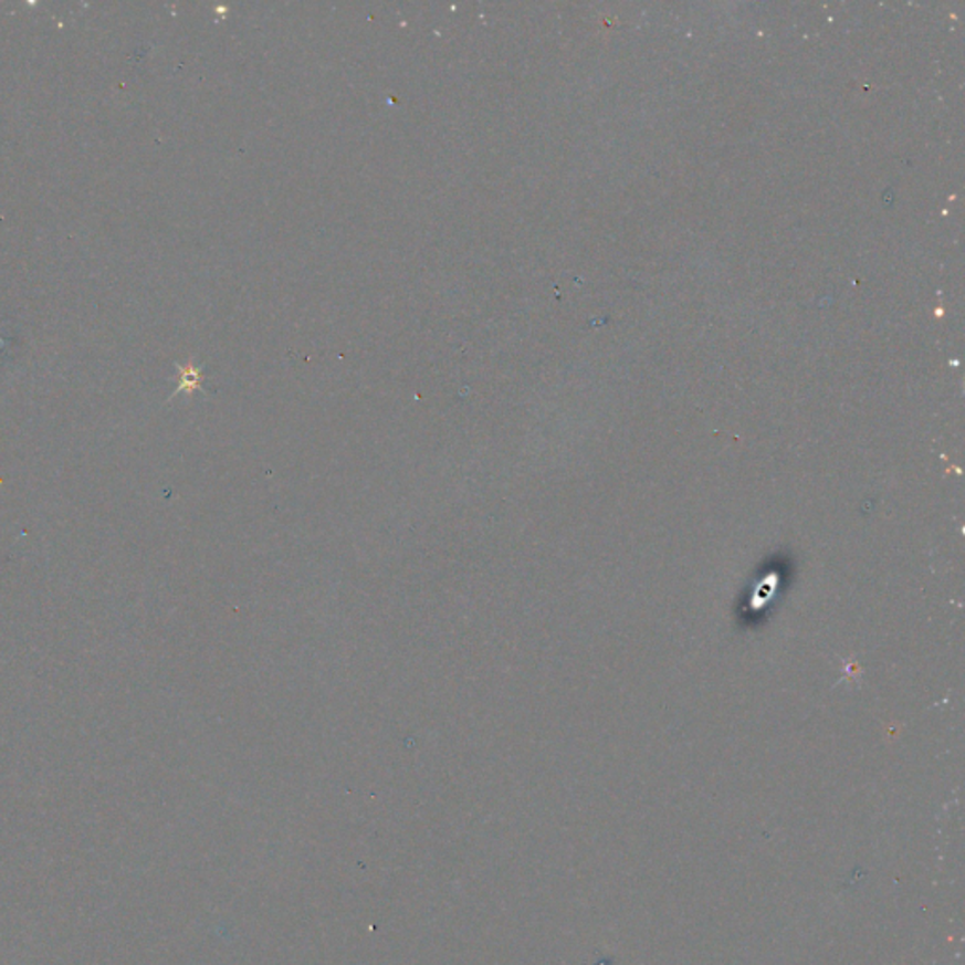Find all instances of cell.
<instances>
[{"instance_id":"obj_1","label":"cell","mask_w":965,"mask_h":965,"mask_svg":"<svg viewBox=\"0 0 965 965\" xmlns=\"http://www.w3.org/2000/svg\"><path fill=\"white\" fill-rule=\"evenodd\" d=\"M200 374L195 366H186L181 368V381H179L178 392L181 390H192L199 387Z\"/></svg>"}]
</instances>
